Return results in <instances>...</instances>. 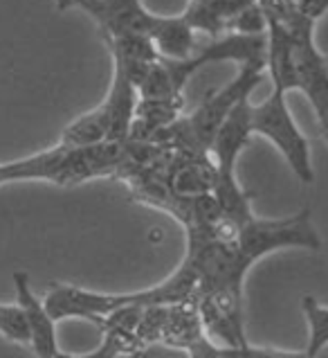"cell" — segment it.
Masks as SVG:
<instances>
[{
  "mask_svg": "<svg viewBox=\"0 0 328 358\" xmlns=\"http://www.w3.org/2000/svg\"><path fill=\"white\" fill-rule=\"evenodd\" d=\"M263 73L265 64H243L239 75L225 88L209 93V97L189 117H178L176 122H171L162 133V142L173 145V149L178 151L207 153L223 122L243 99H250L252 90L261 84Z\"/></svg>",
  "mask_w": 328,
  "mask_h": 358,
  "instance_id": "obj_1",
  "label": "cell"
},
{
  "mask_svg": "<svg viewBox=\"0 0 328 358\" xmlns=\"http://www.w3.org/2000/svg\"><path fill=\"white\" fill-rule=\"evenodd\" d=\"M252 136L250 129V99H243L223 122L216 138L211 140L209 151L216 160V185H214V199L218 203L221 217L237 226H243L254 214L250 208V199L237 180V160L243 147Z\"/></svg>",
  "mask_w": 328,
  "mask_h": 358,
  "instance_id": "obj_2",
  "label": "cell"
},
{
  "mask_svg": "<svg viewBox=\"0 0 328 358\" xmlns=\"http://www.w3.org/2000/svg\"><path fill=\"white\" fill-rule=\"evenodd\" d=\"M285 90L274 86L268 99H263L259 106L250 104V129L252 133L268 138L272 145L281 151V156L288 160L295 176L304 185H311L315 180L313 160H311V147L308 140L297 127V122L288 108Z\"/></svg>",
  "mask_w": 328,
  "mask_h": 358,
  "instance_id": "obj_3",
  "label": "cell"
},
{
  "mask_svg": "<svg viewBox=\"0 0 328 358\" xmlns=\"http://www.w3.org/2000/svg\"><path fill=\"white\" fill-rule=\"evenodd\" d=\"M281 20H285L295 38L297 90L308 97L317 122H320L322 136L328 142V59L313 43L315 20L297 12L295 5Z\"/></svg>",
  "mask_w": 328,
  "mask_h": 358,
  "instance_id": "obj_4",
  "label": "cell"
},
{
  "mask_svg": "<svg viewBox=\"0 0 328 358\" xmlns=\"http://www.w3.org/2000/svg\"><path fill=\"white\" fill-rule=\"evenodd\" d=\"M43 304L57 322L81 318L99 324V320H104L106 315L126 306V293H95L79 289L75 284L54 282L50 284Z\"/></svg>",
  "mask_w": 328,
  "mask_h": 358,
  "instance_id": "obj_5",
  "label": "cell"
},
{
  "mask_svg": "<svg viewBox=\"0 0 328 358\" xmlns=\"http://www.w3.org/2000/svg\"><path fill=\"white\" fill-rule=\"evenodd\" d=\"M14 286H16V302L20 304V309H23L27 327H29V338H32L29 347H32V352L38 358L64 356L57 341V320L47 313L43 300L32 291L29 275L25 271H16Z\"/></svg>",
  "mask_w": 328,
  "mask_h": 358,
  "instance_id": "obj_6",
  "label": "cell"
},
{
  "mask_svg": "<svg viewBox=\"0 0 328 358\" xmlns=\"http://www.w3.org/2000/svg\"><path fill=\"white\" fill-rule=\"evenodd\" d=\"M110 106L104 99L97 108H92L90 113L77 117L75 122L61 131V138L57 145L64 147H90V145H99V142H106L110 138Z\"/></svg>",
  "mask_w": 328,
  "mask_h": 358,
  "instance_id": "obj_7",
  "label": "cell"
},
{
  "mask_svg": "<svg viewBox=\"0 0 328 358\" xmlns=\"http://www.w3.org/2000/svg\"><path fill=\"white\" fill-rule=\"evenodd\" d=\"M193 29L184 16H160V23L153 32V43L158 52L169 59H184L193 52Z\"/></svg>",
  "mask_w": 328,
  "mask_h": 358,
  "instance_id": "obj_8",
  "label": "cell"
},
{
  "mask_svg": "<svg viewBox=\"0 0 328 358\" xmlns=\"http://www.w3.org/2000/svg\"><path fill=\"white\" fill-rule=\"evenodd\" d=\"M0 334L7 341L16 345L29 347L32 338H29V327L25 320V313L20 309V304H0Z\"/></svg>",
  "mask_w": 328,
  "mask_h": 358,
  "instance_id": "obj_9",
  "label": "cell"
},
{
  "mask_svg": "<svg viewBox=\"0 0 328 358\" xmlns=\"http://www.w3.org/2000/svg\"><path fill=\"white\" fill-rule=\"evenodd\" d=\"M295 9L299 14H304L306 18L317 20L328 12V0H297Z\"/></svg>",
  "mask_w": 328,
  "mask_h": 358,
  "instance_id": "obj_10",
  "label": "cell"
},
{
  "mask_svg": "<svg viewBox=\"0 0 328 358\" xmlns=\"http://www.w3.org/2000/svg\"><path fill=\"white\" fill-rule=\"evenodd\" d=\"M92 5V0H57V9L59 12H68V9H73V7H79V9H86Z\"/></svg>",
  "mask_w": 328,
  "mask_h": 358,
  "instance_id": "obj_11",
  "label": "cell"
},
{
  "mask_svg": "<svg viewBox=\"0 0 328 358\" xmlns=\"http://www.w3.org/2000/svg\"><path fill=\"white\" fill-rule=\"evenodd\" d=\"M7 182H14L12 180V165H9V162H0V185H7Z\"/></svg>",
  "mask_w": 328,
  "mask_h": 358,
  "instance_id": "obj_12",
  "label": "cell"
}]
</instances>
